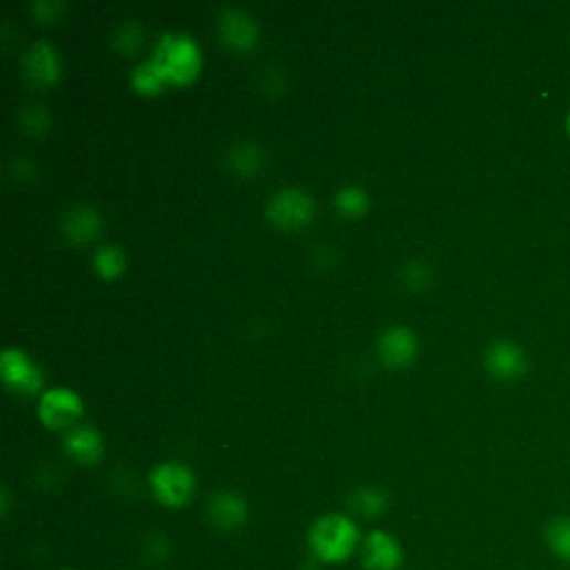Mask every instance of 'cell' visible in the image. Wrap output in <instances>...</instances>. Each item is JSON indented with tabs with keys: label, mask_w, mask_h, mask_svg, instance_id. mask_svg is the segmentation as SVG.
I'll return each instance as SVG.
<instances>
[{
	"label": "cell",
	"mask_w": 570,
	"mask_h": 570,
	"mask_svg": "<svg viewBox=\"0 0 570 570\" xmlns=\"http://www.w3.org/2000/svg\"><path fill=\"white\" fill-rule=\"evenodd\" d=\"M313 557L326 566L348 561L361 548V532L352 517L328 513L319 517L308 535Z\"/></svg>",
	"instance_id": "cell-1"
},
{
	"label": "cell",
	"mask_w": 570,
	"mask_h": 570,
	"mask_svg": "<svg viewBox=\"0 0 570 570\" xmlns=\"http://www.w3.org/2000/svg\"><path fill=\"white\" fill-rule=\"evenodd\" d=\"M150 59L163 74L166 83H177V85L192 83L199 76L201 63H203L197 39L181 30L163 32L157 39V45Z\"/></svg>",
	"instance_id": "cell-2"
},
{
	"label": "cell",
	"mask_w": 570,
	"mask_h": 570,
	"mask_svg": "<svg viewBox=\"0 0 570 570\" xmlns=\"http://www.w3.org/2000/svg\"><path fill=\"white\" fill-rule=\"evenodd\" d=\"M317 205L308 190L291 186L276 190L265 203V217L281 230H302L315 219Z\"/></svg>",
	"instance_id": "cell-3"
},
{
	"label": "cell",
	"mask_w": 570,
	"mask_h": 570,
	"mask_svg": "<svg viewBox=\"0 0 570 570\" xmlns=\"http://www.w3.org/2000/svg\"><path fill=\"white\" fill-rule=\"evenodd\" d=\"M150 488L159 504L168 508H183L197 493V475L181 462H163L150 473Z\"/></svg>",
	"instance_id": "cell-4"
},
{
	"label": "cell",
	"mask_w": 570,
	"mask_h": 570,
	"mask_svg": "<svg viewBox=\"0 0 570 570\" xmlns=\"http://www.w3.org/2000/svg\"><path fill=\"white\" fill-rule=\"evenodd\" d=\"M484 368L490 379L499 383H515L528 374L530 359L519 344L510 339H495L484 352Z\"/></svg>",
	"instance_id": "cell-5"
},
{
	"label": "cell",
	"mask_w": 570,
	"mask_h": 570,
	"mask_svg": "<svg viewBox=\"0 0 570 570\" xmlns=\"http://www.w3.org/2000/svg\"><path fill=\"white\" fill-rule=\"evenodd\" d=\"M217 30L221 41L236 52H247L258 43L261 30L256 19L236 6H225L217 14Z\"/></svg>",
	"instance_id": "cell-6"
},
{
	"label": "cell",
	"mask_w": 570,
	"mask_h": 570,
	"mask_svg": "<svg viewBox=\"0 0 570 570\" xmlns=\"http://www.w3.org/2000/svg\"><path fill=\"white\" fill-rule=\"evenodd\" d=\"M23 76L32 87L45 89L61 78V54L48 39L34 41L23 54Z\"/></svg>",
	"instance_id": "cell-7"
},
{
	"label": "cell",
	"mask_w": 570,
	"mask_h": 570,
	"mask_svg": "<svg viewBox=\"0 0 570 570\" xmlns=\"http://www.w3.org/2000/svg\"><path fill=\"white\" fill-rule=\"evenodd\" d=\"M0 374H3V381L21 394H34L41 392L43 386V372L41 368L32 361V357L17 348L10 346L0 355Z\"/></svg>",
	"instance_id": "cell-8"
},
{
	"label": "cell",
	"mask_w": 570,
	"mask_h": 570,
	"mask_svg": "<svg viewBox=\"0 0 570 570\" xmlns=\"http://www.w3.org/2000/svg\"><path fill=\"white\" fill-rule=\"evenodd\" d=\"M81 414L83 401L70 388H50L39 397V419L48 428H65V431H70Z\"/></svg>",
	"instance_id": "cell-9"
},
{
	"label": "cell",
	"mask_w": 570,
	"mask_h": 570,
	"mask_svg": "<svg viewBox=\"0 0 570 570\" xmlns=\"http://www.w3.org/2000/svg\"><path fill=\"white\" fill-rule=\"evenodd\" d=\"M363 570H399L403 563V548L388 530H370L359 548Z\"/></svg>",
	"instance_id": "cell-10"
},
{
	"label": "cell",
	"mask_w": 570,
	"mask_h": 570,
	"mask_svg": "<svg viewBox=\"0 0 570 570\" xmlns=\"http://www.w3.org/2000/svg\"><path fill=\"white\" fill-rule=\"evenodd\" d=\"M101 228H103V217L98 208L85 201L70 205L59 221V230L63 239L74 245H85L94 241L101 234Z\"/></svg>",
	"instance_id": "cell-11"
},
{
	"label": "cell",
	"mask_w": 570,
	"mask_h": 570,
	"mask_svg": "<svg viewBox=\"0 0 570 570\" xmlns=\"http://www.w3.org/2000/svg\"><path fill=\"white\" fill-rule=\"evenodd\" d=\"M419 350V341L414 330L408 326H388L377 337V355L390 368H403L414 361Z\"/></svg>",
	"instance_id": "cell-12"
},
{
	"label": "cell",
	"mask_w": 570,
	"mask_h": 570,
	"mask_svg": "<svg viewBox=\"0 0 570 570\" xmlns=\"http://www.w3.org/2000/svg\"><path fill=\"white\" fill-rule=\"evenodd\" d=\"M208 521L217 528V530H239L241 526L247 524L250 519V506L247 502L234 493V490H219L208 499V508H205Z\"/></svg>",
	"instance_id": "cell-13"
},
{
	"label": "cell",
	"mask_w": 570,
	"mask_h": 570,
	"mask_svg": "<svg viewBox=\"0 0 570 570\" xmlns=\"http://www.w3.org/2000/svg\"><path fill=\"white\" fill-rule=\"evenodd\" d=\"M63 446H65V453L74 462L85 464V466L96 464L103 455V437L92 425H78L76 423L74 428H70V431H65Z\"/></svg>",
	"instance_id": "cell-14"
},
{
	"label": "cell",
	"mask_w": 570,
	"mask_h": 570,
	"mask_svg": "<svg viewBox=\"0 0 570 570\" xmlns=\"http://www.w3.org/2000/svg\"><path fill=\"white\" fill-rule=\"evenodd\" d=\"M225 166L239 177H254L265 163V150L256 140H236L225 150Z\"/></svg>",
	"instance_id": "cell-15"
},
{
	"label": "cell",
	"mask_w": 570,
	"mask_h": 570,
	"mask_svg": "<svg viewBox=\"0 0 570 570\" xmlns=\"http://www.w3.org/2000/svg\"><path fill=\"white\" fill-rule=\"evenodd\" d=\"M348 504L363 519H377L388 510L390 495L381 486H359L350 493Z\"/></svg>",
	"instance_id": "cell-16"
},
{
	"label": "cell",
	"mask_w": 570,
	"mask_h": 570,
	"mask_svg": "<svg viewBox=\"0 0 570 570\" xmlns=\"http://www.w3.org/2000/svg\"><path fill=\"white\" fill-rule=\"evenodd\" d=\"M543 541L557 559L570 563V517H552L543 528Z\"/></svg>",
	"instance_id": "cell-17"
},
{
	"label": "cell",
	"mask_w": 570,
	"mask_h": 570,
	"mask_svg": "<svg viewBox=\"0 0 570 570\" xmlns=\"http://www.w3.org/2000/svg\"><path fill=\"white\" fill-rule=\"evenodd\" d=\"M335 208L341 217L355 219L368 212L370 208V197L361 186H344L337 194H335Z\"/></svg>",
	"instance_id": "cell-18"
},
{
	"label": "cell",
	"mask_w": 570,
	"mask_h": 570,
	"mask_svg": "<svg viewBox=\"0 0 570 570\" xmlns=\"http://www.w3.org/2000/svg\"><path fill=\"white\" fill-rule=\"evenodd\" d=\"M92 263L103 278H114L125 270V252L116 243H105L94 250Z\"/></svg>",
	"instance_id": "cell-19"
},
{
	"label": "cell",
	"mask_w": 570,
	"mask_h": 570,
	"mask_svg": "<svg viewBox=\"0 0 570 570\" xmlns=\"http://www.w3.org/2000/svg\"><path fill=\"white\" fill-rule=\"evenodd\" d=\"M129 83L136 92L140 94H157L161 92V87L166 85V78L163 74L159 72V67L152 63V59H146L140 61L131 74H129Z\"/></svg>",
	"instance_id": "cell-20"
},
{
	"label": "cell",
	"mask_w": 570,
	"mask_h": 570,
	"mask_svg": "<svg viewBox=\"0 0 570 570\" xmlns=\"http://www.w3.org/2000/svg\"><path fill=\"white\" fill-rule=\"evenodd\" d=\"M142 36H146V30H142V25L134 19H125L123 23L116 25L109 41H112L114 50H118L123 54H129V52H136L142 45Z\"/></svg>",
	"instance_id": "cell-21"
},
{
	"label": "cell",
	"mask_w": 570,
	"mask_h": 570,
	"mask_svg": "<svg viewBox=\"0 0 570 570\" xmlns=\"http://www.w3.org/2000/svg\"><path fill=\"white\" fill-rule=\"evenodd\" d=\"M431 281H433V267L428 265L425 261L412 258V261L403 263L401 283L405 285V288L423 291V288H428V285H431Z\"/></svg>",
	"instance_id": "cell-22"
},
{
	"label": "cell",
	"mask_w": 570,
	"mask_h": 570,
	"mask_svg": "<svg viewBox=\"0 0 570 570\" xmlns=\"http://www.w3.org/2000/svg\"><path fill=\"white\" fill-rule=\"evenodd\" d=\"M19 120H21V127H23L25 131H30V134H43V131H48L50 125H52V116H50L48 107L41 105V103H30V105H25V107L21 109V114H19Z\"/></svg>",
	"instance_id": "cell-23"
},
{
	"label": "cell",
	"mask_w": 570,
	"mask_h": 570,
	"mask_svg": "<svg viewBox=\"0 0 570 570\" xmlns=\"http://www.w3.org/2000/svg\"><path fill=\"white\" fill-rule=\"evenodd\" d=\"M30 10L39 21L48 23V21H56L61 17V12L65 10V6L61 3V0H34Z\"/></svg>",
	"instance_id": "cell-24"
},
{
	"label": "cell",
	"mask_w": 570,
	"mask_h": 570,
	"mask_svg": "<svg viewBox=\"0 0 570 570\" xmlns=\"http://www.w3.org/2000/svg\"><path fill=\"white\" fill-rule=\"evenodd\" d=\"M8 170H10V177L17 179V181H25V179H32L36 175V168L28 159H23V157L12 159Z\"/></svg>",
	"instance_id": "cell-25"
},
{
	"label": "cell",
	"mask_w": 570,
	"mask_h": 570,
	"mask_svg": "<svg viewBox=\"0 0 570 570\" xmlns=\"http://www.w3.org/2000/svg\"><path fill=\"white\" fill-rule=\"evenodd\" d=\"M168 539L163 535H152L148 541H146V552L155 559V561H163L168 557Z\"/></svg>",
	"instance_id": "cell-26"
},
{
	"label": "cell",
	"mask_w": 570,
	"mask_h": 570,
	"mask_svg": "<svg viewBox=\"0 0 570 570\" xmlns=\"http://www.w3.org/2000/svg\"><path fill=\"white\" fill-rule=\"evenodd\" d=\"M563 129H566V134H568V138H570V112H568L566 118H563Z\"/></svg>",
	"instance_id": "cell-27"
},
{
	"label": "cell",
	"mask_w": 570,
	"mask_h": 570,
	"mask_svg": "<svg viewBox=\"0 0 570 570\" xmlns=\"http://www.w3.org/2000/svg\"><path fill=\"white\" fill-rule=\"evenodd\" d=\"M61 570H76V568H72V566H65V568H61Z\"/></svg>",
	"instance_id": "cell-28"
}]
</instances>
